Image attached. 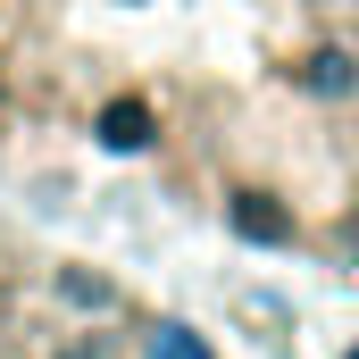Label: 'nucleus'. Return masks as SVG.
Instances as JSON below:
<instances>
[{
    "instance_id": "20e7f679",
    "label": "nucleus",
    "mask_w": 359,
    "mask_h": 359,
    "mask_svg": "<svg viewBox=\"0 0 359 359\" xmlns=\"http://www.w3.org/2000/svg\"><path fill=\"white\" fill-rule=\"evenodd\" d=\"M126 351V343H117V334H84V343H76V351H59V359H117Z\"/></svg>"
},
{
    "instance_id": "39448f33",
    "label": "nucleus",
    "mask_w": 359,
    "mask_h": 359,
    "mask_svg": "<svg viewBox=\"0 0 359 359\" xmlns=\"http://www.w3.org/2000/svg\"><path fill=\"white\" fill-rule=\"evenodd\" d=\"M159 359H209V351H201L192 334H176V326H168V334H159Z\"/></svg>"
},
{
    "instance_id": "f257e3e1",
    "label": "nucleus",
    "mask_w": 359,
    "mask_h": 359,
    "mask_svg": "<svg viewBox=\"0 0 359 359\" xmlns=\"http://www.w3.org/2000/svg\"><path fill=\"white\" fill-rule=\"evenodd\" d=\"M234 226H243L251 243H284V234H292V217H284L276 201H259V192H243V201H234Z\"/></svg>"
},
{
    "instance_id": "f03ea898",
    "label": "nucleus",
    "mask_w": 359,
    "mask_h": 359,
    "mask_svg": "<svg viewBox=\"0 0 359 359\" xmlns=\"http://www.w3.org/2000/svg\"><path fill=\"white\" fill-rule=\"evenodd\" d=\"M100 142H117V151H142V142H151V109H142V100H117V109L100 117Z\"/></svg>"
},
{
    "instance_id": "7ed1b4c3",
    "label": "nucleus",
    "mask_w": 359,
    "mask_h": 359,
    "mask_svg": "<svg viewBox=\"0 0 359 359\" xmlns=\"http://www.w3.org/2000/svg\"><path fill=\"white\" fill-rule=\"evenodd\" d=\"M301 84H309V92H326V100H334V92H351V59H343V50H318V59L301 67Z\"/></svg>"
}]
</instances>
